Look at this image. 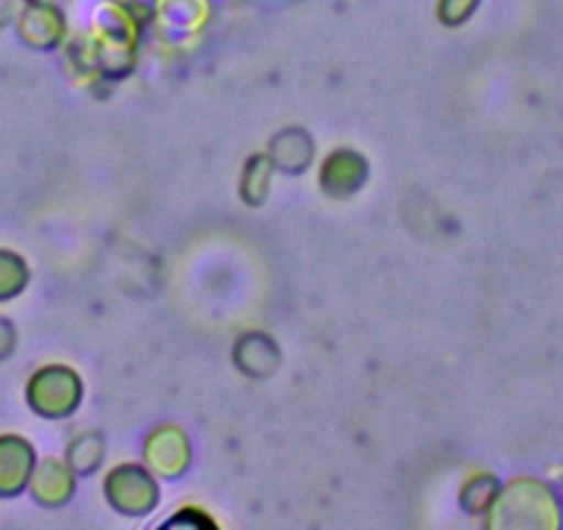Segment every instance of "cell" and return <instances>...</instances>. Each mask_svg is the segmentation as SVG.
<instances>
[{
    "label": "cell",
    "mask_w": 563,
    "mask_h": 530,
    "mask_svg": "<svg viewBox=\"0 0 563 530\" xmlns=\"http://www.w3.org/2000/svg\"><path fill=\"white\" fill-rule=\"evenodd\" d=\"M312 155H316V144H312L310 133L301 128L279 130L268 144L271 164L285 175H301L312 164Z\"/></svg>",
    "instance_id": "cell-10"
},
{
    "label": "cell",
    "mask_w": 563,
    "mask_h": 530,
    "mask_svg": "<svg viewBox=\"0 0 563 530\" xmlns=\"http://www.w3.org/2000/svg\"><path fill=\"white\" fill-rule=\"evenodd\" d=\"M29 492L42 508H62L75 495V473L62 459H40L31 473Z\"/></svg>",
    "instance_id": "cell-8"
},
{
    "label": "cell",
    "mask_w": 563,
    "mask_h": 530,
    "mask_svg": "<svg viewBox=\"0 0 563 530\" xmlns=\"http://www.w3.org/2000/svg\"><path fill=\"white\" fill-rule=\"evenodd\" d=\"M144 459L155 475L180 478L191 464V442L177 426H161L144 442Z\"/></svg>",
    "instance_id": "cell-5"
},
{
    "label": "cell",
    "mask_w": 563,
    "mask_h": 530,
    "mask_svg": "<svg viewBox=\"0 0 563 530\" xmlns=\"http://www.w3.org/2000/svg\"><path fill=\"white\" fill-rule=\"evenodd\" d=\"M106 500L124 517H144L161 500L155 473L141 464H119L106 478Z\"/></svg>",
    "instance_id": "cell-3"
},
{
    "label": "cell",
    "mask_w": 563,
    "mask_h": 530,
    "mask_svg": "<svg viewBox=\"0 0 563 530\" xmlns=\"http://www.w3.org/2000/svg\"><path fill=\"white\" fill-rule=\"evenodd\" d=\"M271 172H274V164H271L268 153H257L246 161L241 177V197L243 202L257 208V205L265 202L271 188Z\"/></svg>",
    "instance_id": "cell-13"
},
{
    "label": "cell",
    "mask_w": 563,
    "mask_h": 530,
    "mask_svg": "<svg viewBox=\"0 0 563 530\" xmlns=\"http://www.w3.org/2000/svg\"><path fill=\"white\" fill-rule=\"evenodd\" d=\"M492 530H561L563 500L555 486L539 478H514L486 511Z\"/></svg>",
    "instance_id": "cell-1"
},
{
    "label": "cell",
    "mask_w": 563,
    "mask_h": 530,
    "mask_svg": "<svg viewBox=\"0 0 563 530\" xmlns=\"http://www.w3.org/2000/svg\"><path fill=\"white\" fill-rule=\"evenodd\" d=\"M235 367H241L249 378H271L282 365V354L274 340L263 332H246L232 349Z\"/></svg>",
    "instance_id": "cell-9"
},
{
    "label": "cell",
    "mask_w": 563,
    "mask_h": 530,
    "mask_svg": "<svg viewBox=\"0 0 563 530\" xmlns=\"http://www.w3.org/2000/svg\"><path fill=\"white\" fill-rule=\"evenodd\" d=\"M371 166L356 150H334L321 166V191L332 199H349L365 186Z\"/></svg>",
    "instance_id": "cell-7"
},
{
    "label": "cell",
    "mask_w": 563,
    "mask_h": 530,
    "mask_svg": "<svg viewBox=\"0 0 563 530\" xmlns=\"http://www.w3.org/2000/svg\"><path fill=\"white\" fill-rule=\"evenodd\" d=\"M14 29L31 51H56L67 36V18L53 0H23Z\"/></svg>",
    "instance_id": "cell-4"
},
{
    "label": "cell",
    "mask_w": 563,
    "mask_h": 530,
    "mask_svg": "<svg viewBox=\"0 0 563 530\" xmlns=\"http://www.w3.org/2000/svg\"><path fill=\"white\" fill-rule=\"evenodd\" d=\"M84 382L67 365H45L25 384V404L42 420H64L78 412Z\"/></svg>",
    "instance_id": "cell-2"
},
{
    "label": "cell",
    "mask_w": 563,
    "mask_h": 530,
    "mask_svg": "<svg viewBox=\"0 0 563 530\" xmlns=\"http://www.w3.org/2000/svg\"><path fill=\"white\" fill-rule=\"evenodd\" d=\"M481 0H440L437 3V20L448 29H459L478 12Z\"/></svg>",
    "instance_id": "cell-15"
},
{
    "label": "cell",
    "mask_w": 563,
    "mask_h": 530,
    "mask_svg": "<svg viewBox=\"0 0 563 530\" xmlns=\"http://www.w3.org/2000/svg\"><path fill=\"white\" fill-rule=\"evenodd\" d=\"M500 489H503V484L495 478V475H489V473L473 475V478L462 486L459 503H462L464 511L478 517V514L489 511L492 503H495L497 495H500Z\"/></svg>",
    "instance_id": "cell-14"
},
{
    "label": "cell",
    "mask_w": 563,
    "mask_h": 530,
    "mask_svg": "<svg viewBox=\"0 0 563 530\" xmlns=\"http://www.w3.org/2000/svg\"><path fill=\"white\" fill-rule=\"evenodd\" d=\"M14 351H18V327L0 316V362H7Z\"/></svg>",
    "instance_id": "cell-16"
},
{
    "label": "cell",
    "mask_w": 563,
    "mask_h": 530,
    "mask_svg": "<svg viewBox=\"0 0 563 530\" xmlns=\"http://www.w3.org/2000/svg\"><path fill=\"white\" fill-rule=\"evenodd\" d=\"M102 459H106V437L97 431H84L69 442L64 462L73 467L75 475H95L102 467Z\"/></svg>",
    "instance_id": "cell-11"
},
{
    "label": "cell",
    "mask_w": 563,
    "mask_h": 530,
    "mask_svg": "<svg viewBox=\"0 0 563 530\" xmlns=\"http://www.w3.org/2000/svg\"><path fill=\"white\" fill-rule=\"evenodd\" d=\"M20 9H23V0H0V31L14 25Z\"/></svg>",
    "instance_id": "cell-17"
},
{
    "label": "cell",
    "mask_w": 563,
    "mask_h": 530,
    "mask_svg": "<svg viewBox=\"0 0 563 530\" xmlns=\"http://www.w3.org/2000/svg\"><path fill=\"white\" fill-rule=\"evenodd\" d=\"M36 451L23 434H0V497L12 500L29 489L36 467Z\"/></svg>",
    "instance_id": "cell-6"
},
{
    "label": "cell",
    "mask_w": 563,
    "mask_h": 530,
    "mask_svg": "<svg viewBox=\"0 0 563 530\" xmlns=\"http://www.w3.org/2000/svg\"><path fill=\"white\" fill-rule=\"evenodd\" d=\"M31 283V268L23 254L0 246V305L25 294Z\"/></svg>",
    "instance_id": "cell-12"
}]
</instances>
